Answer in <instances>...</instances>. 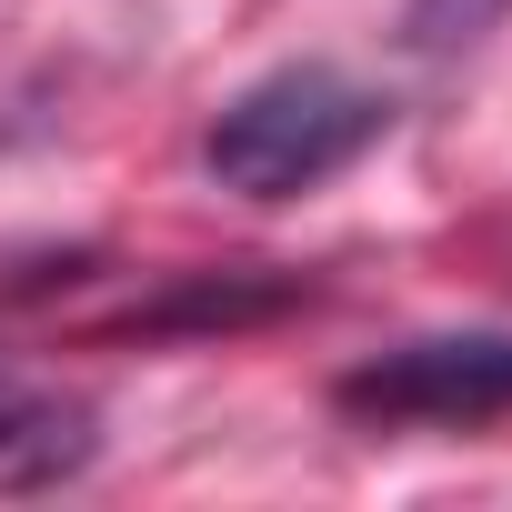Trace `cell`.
Here are the masks:
<instances>
[{"label":"cell","instance_id":"6da1fadb","mask_svg":"<svg viewBox=\"0 0 512 512\" xmlns=\"http://www.w3.org/2000/svg\"><path fill=\"white\" fill-rule=\"evenodd\" d=\"M382 131H392L382 91H362V81H342L322 61H292V71L221 101V121L201 131V171L221 191H241V201H302L332 171H352Z\"/></svg>","mask_w":512,"mask_h":512},{"label":"cell","instance_id":"3957f363","mask_svg":"<svg viewBox=\"0 0 512 512\" xmlns=\"http://www.w3.org/2000/svg\"><path fill=\"white\" fill-rule=\"evenodd\" d=\"M502 11H512V0H412V11H402V41H412V51H462V41H482Z\"/></svg>","mask_w":512,"mask_h":512},{"label":"cell","instance_id":"7a4b0ae2","mask_svg":"<svg viewBox=\"0 0 512 512\" xmlns=\"http://www.w3.org/2000/svg\"><path fill=\"white\" fill-rule=\"evenodd\" d=\"M352 422H422V432H472L512 412V332H432L402 352H372L332 382Z\"/></svg>","mask_w":512,"mask_h":512}]
</instances>
